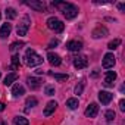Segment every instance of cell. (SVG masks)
Masks as SVG:
<instances>
[{"label":"cell","mask_w":125,"mask_h":125,"mask_svg":"<svg viewBox=\"0 0 125 125\" xmlns=\"http://www.w3.org/2000/svg\"><path fill=\"white\" fill-rule=\"evenodd\" d=\"M66 49L71 50V52H80L83 49V43L78 41V40H71L66 43Z\"/></svg>","instance_id":"obj_7"},{"label":"cell","mask_w":125,"mask_h":125,"mask_svg":"<svg viewBox=\"0 0 125 125\" xmlns=\"http://www.w3.org/2000/svg\"><path fill=\"white\" fill-rule=\"evenodd\" d=\"M22 46H24V43H12V44H10V52H12V53H15V52H16V50H19Z\"/></svg>","instance_id":"obj_25"},{"label":"cell","mask_w":125,"mask_h":125,"mask_svg":"<svg viewBox=\"0 0 125 125\" xmlns=\"http://www.w3.org/2000/svg\"><path fill=\"white\" fill-rule=\"evenodd\" d=\"M66 106L69 107V109H77L78 107V99H68L66 100Z\"/></svg>","instance_id":"obj_20"},{"label":"cell","mask_w":125,"mask_h":125,"mask_svg":"<svg viewBox=\"0 0 125 125\" xmlns=\"http://www.w3.org/2000/svg\"><path fill=\"white\" fill-rule=\"evenodd\" d=\"M47 59H49V62L52 65H54V66H59L60 63H62V59H60V56L59 54H56V53H49L47 54Z\"/></svg>","instance_id":"obj_12"},{"label":"cell","mask_w":125,"mask_h":125,"mask_svg":"<svg viewBox=\"0 0 125 125\" xmlns=\"http://www.w3.org/2000/svg\"><path fill=\"white\" fill-rule=\"evenodd\" d=\"M0 77H2V74H0Z\"/></svg>","instance_id":"obj_35"},{"label":"cell","mask_w":125,"mask_h":125,"mask_svg":"<svg viewBox=\"0 0 125 125\" xmlns=\"http://www.w3.org/2000/svg\"><path fill=\"white\" fill-rule=\"evenodd\" d=\"M47 27H49L52 31H54V32H62V31L65 30V24L62 22L60 19L54 18V16H52V18L47 19Z\"/></svg>","instance_id":"obj_4"},{"label":"cell","mask_w":125,"mask_h":125,"mask_svg":"<svg viewBox=\"0 0 125 125\" xmlns=\"http://www.w3.org/2000/svg\"><path fill=\"white\" fill-rule=\"evenodd\" d=\"M10 31H12V25L9 22L3 24L2 25V30H0V37H2V38H8V35L10 34Z\"/></svg>","instance_id":"obj_14"},{"label":"cell","mask_w":125,"mask_h":125,"mask_svg":"<svg viewBox=\"0 0 125 125\" xmlns=\"http://www.w3.org/2000/svg\"><path fill=\"white\" fill-rule=\"evenodd\" d=\"M118 8H119V10H121V12H124V10H125V5H124V3H119V5H118Z\"/></svg>","instance_id":"obj_31"},{"label":"cell","mask_w":125,"mask_h":125,"mask_svg":"<svg viewBox=\"0 0 125 125\" xmlns=\"http://www.w3.org/2000/svg\"><path fill=\"white\" fill-rule=\"evenodd\" d=\"M50 75L53 77V78H56V80H59V81H66L69 77H68V74H54V72H50Z\"/></svg>","instance_id":"obj_21"},{"label":"cell","mask_w":125,"mask_h":125,"mask_svg":"<svg viewBox=\"0 0 125 125\" xmlns=\"http://www.w3.org/2000/svg\"><path fill=\"white\" fill-rule=\"evenodd\" d=\"M3 110H5V103L0 102V112H3Z\"/></svg>","instance_id":"obj_32"},{"label":"cell","mask_w":125,"mask_h":125,"mask_svg":"<svg viewBox=\"0 0 125 125\" xmlns=\"http://www.w3.org/2000/svg\"><path fill=\"white\" fill-rule=\"evenodd\" d=\"M37 99L35 97H28L27 99V102H25V104H27V107H34V106H37Z\"/></svg>","instance_id":"obj_22"},{"label":"cell","mask_w":125,"mask_h":125,"mask_svg":"<svg viewBox=\"0 0 125 125\" xmlns=\"http://www.w3.org/2000/svg\"><path fill=\"white\" fill-rule=\"evenodd\" d=\"M30 25H31V19H30V16H28V15L22 16V19H21V22L18 24V28H16L18 35H21V37L27 35V32H28V30H30Z\"/></svg>","instance_id":"obj_3"},{"label":"cell","mask_w":125,"mask_h":125,"mask_svg":"<svg viewBox=\"0 0 125 125\" xmlns=\"http://www.w3.org/2000/svg\"><path fill=\"white\" fill-rule=\"evenodd\" d=\"M25 63L30 66V68H32V66H38V65H41L43 63V57L40 56V54H37L32 49H28L27 52H25Z\"/></svg>","instance_id":"obj_2"},{"label":"cell","mask_w":125,"mask_h":125,"mask_svg":"<svg viewBox=\"0 0 125 125\" xmlns=\"http://www.w3.org/2000/svg\"><path fill=\"white\" fill-rule=\"evenodd\" d=\"M56 106H57V103H56L54 100L49 102V103H47V106L44 107V112H43V113H44V116H50V115L56 110Z\"/></svg>","instance_id":"obj_13"},{"label":"cell","mask_w":125,"mask_h":125,"mask_svg":"<svg viewBox=\"0 0 125 125\" xmlns=\"http://www.w3.org/2000/svg\"><path fill=\"white\" fill-rule=\"evenodd\" d=\"M106 34H107V30H106V28H102V27H99L97 30H94V31H93V35H94V38L104 37Z\"/></svg>","instance_id":"obj_18"},{"label":"cell","mask_w":125,"mask_h":125,"mask_svg":"<svg viewBox=\"0 0 125 125\" xmlns=\"http://www.w3.org/2000/svg\"><path fill=\"white\" fill-rule=\"evenodd\" d=\"M119 109H121V110H122V112H124V110H125V100H124V99H122V100H121V102H119Z\"/></svg>","instance_id":"obj_30"},{"label":"cell","mask_w":125,"mask_h":125,"mask_svg":"<svg viewBox=\"0 0 125 125\" xmlns=\"http://www.w3.org/2000/svg\"><path fill=\"white\" fill-rule=\"evenodd\" d=\"M27 5H28L30 8L35 9V10H40V12H43V10L46 9V5H44L43 2H27Z\"/></svg>","instance_id":"obj_15"},{"label":"cell","mask_w":125,"mask_h":125,"mask_svg":"<svg viewBox=\"0 0 125 125\" xmlns=\"http://www.w3.org/2000/svg\"><path fill=\"white\" fill-rule=\"evenodd\" d=\"M102 65H103L104 69H109V68H112V66L115 65V56H113V53H106V54H104Z\"/></svg>","instance_id":"obj_5"},{"label":"cell","mask_w":125,"mask_h":125,"mask_svg":"<svg viewBox=\"0 0 125 125\" xmlns=\"http://www.w3.org/2000/svg\"><path fill=\"white\" fill-rule=\"evenodd\" d=\"M6 16H8V19H15L16 18V10L13 8H9L6 10Z\"/></svg>","instance_id":"obj_23"},{"label":"cell","mask_w":125,"mask_h":125,"mask_svg":"<svg viewBox=\"0 0 125 125\" xmlns=\"http://www.w3.org/2000/svg\"><path fill=\"white\" fill-rule=\"evenodd\" d=\"M27 83H28V87H30L31 90H37V88H40V85H41V81H40L38 78H35V77H28V78H27Z\"/></svg>","instance_id":"obj_11"},{"label":"cell","mask_w":125,"mask_h":125,"mask_svg":"<svg viewBox=\"0 0 125 125\" xmlns=\"http://www.w3.org/2000/svg\"><path fill=\"white\" fill-rule=\"evenodd\" d=\"M12 94H13L15 97H21L22 94H25V88H24L21 84H15L13 88H12Z\"/></svg>","instance_id":"obj_17"},{"label":"cell","mask_w":125,"mask_h":125,"mask_svg":"<svg viewBox=\"0 0 125 125\" xmlns=\"http://www.w3.org/2000/svg\"><path fill=\"white\" fill-rule=\"evenodd\" d=\"M13 122H15V125H30L28 119L24 118V116H16V118L13 119Z\"/></svg>","instance_id":"obj_19"},{"label":"cell","mask_w":125,"mask_h":125,"mask_svg":"<svg viewBox=\"0 0 125 125\" xmlns=\"http://www.w3.org/2000/svg\"><path fill=\"white\" fill-rule=\"evenodd\" d=\"M116 72H113V71H107L106 72V77H104V85L106 87H112L113 85V81L116 80Z\"/></svg>","instance_id":"obj_10"},{"label":"cell","mask_w":125,"mask_h":125,"mask_svg":"<svg viewBox=\"0 0 125 125\" xmlns=\"http://www.w3.org/2000/svg\"><path fill=\"white\" fill-rule=\"evenodd\" d=\"M119 44H121V40H119V38H115L113 41H110V43L107 44V49H110V50H115V49H116Z\"/></svg>","instance_id":"obj_24"},{"label":"cell","mask_w":125,"mask_h":125,"mask_svg":"<svg viewBox=\"0 0 125 125\" xmlns=\"http://www.w3.org/2000/svg\"><path fill=\"white\" fill-rule=\"evenodd\" d=\"M83 90H84V83H80V84L75 87V94H81Z\"/></svg>","instance_id":"obj_28"},{"label":"cell","mask_w":125,"mask_h":125,"mask_svg":"<svg viewBox=\"0 0 125 125\" xmlns=\"http://www.w3.org/2000/svg\"><path fill=\"white\" fill-rule=\"evenodd\" d=\"M16 80H18V74H16V72H10V74H8V75H6V78H5V83H3V84H5V85H12Z\"/></svg>","instance_id":"obj_16"},{"label":"cell","mask_w":125,"mask_h":125,"mask_svg":"<svg viewBox=\"0 0 125 125\" xmlns=\"http://www.w3.org/2000/svg\"><path fill=\"white\" fill-rule=\"evenodd\" d=\"M46 94H47V96H53V94H54V87L47 85V87H46Z\"/></svg>","instance_id":"obj_29"},{"label":"cell","mask_w":125,"mask_h":125,"mask_svg":"<svg viewBox=\"0 0 125 125\" xmlns=\"http://www.w3.org/2000/svg\"><path fill=\"white\" fill-rule=\"evenodd\" d=\"M97 113H99V106L96 103H90L85 109V116L87 118H94V116H97Z\"/></svg>","instance_id":"obj_6"},{"label":"cell","mask_w":125,"mask_h":125,"mask_svg":"<svg viewBox=\"0 0 125 125\" xmlns=\"http://www.w3.org/2000/svg\"><path fill=\"white\" fill-rule=\"evenodd\" d=\"M18 65H19V56H18V54H13V57H12V66H10V69H15Z\"/></svg>","instance_id":"obj_27"},{"label":"cell","mask_w":125,"mask_h":125,"mask_svg":"<svg viewBox=\"0 0 125 125\" xmlns=\"http://www.w3.org/2000/svg\"><path fill=\"white\" fill-rule=\"evenodd\" d=\"M88 65V60L85 56H80V57H75L74 59V66L78 68V69H83V68H87Z\"/></svg>","instance_id":"obj_8"},{"label":"cell","mask_w":125,"mask_h":125,"mask_svg":"<svg viewBox=\"0 0 125 125\" xmlns=\"http://www.w3.org/2000/svg\"><path fill=\"white\" fill-rule=\"evenodd\" d=\"M0 125H6V122L5 121H0Z\"/></svg>","instance_id":"obj_33"},{"label":"cell","mask_w":125,"mask_h":125,"mask_svg":"<svg viewBox=\"0 0 125 125\" xmlns=\"http://www.w3.org/2000/svg\"><path fill=\"white\" fill-rule=\"evenodd\" d=\"M104 116H106V119H107V122H112V121L115 119V112H113V110H106V113H104Z\"/></svg>","instance_id":"obj_26"},{"label":"cell","mask_w":125,"mask_h":125,"mask_svg":"<svg viewBox=\"0 0 125 125\" xmlns=\"http://www.w3.org/2000/svg\"><path fill=\"white\" fill-rule=\"evenodd\" d=\"M112 99H113V94L109 91H100L99 93V100L102 102V104H109Z\"/></svg>","instance_id":"obj_9"},{"label":"cell","mask_w":125,"mask_h":125,"mask_svg":"<svg viewBox=\"0 0 125 125\" xmlns=\"http://www.w3.org/2000/svg\"><path fill=\"white\" fill-rule=\"evenodd\" d=\"M54 6H57L60 9V12L63 13V16L66 19H74L78 15V8L72 3H65V2H53Z\"/></svg>","instance_id":"obj_1"},{"label":"cell","mask_w":125,"mask_h":125,"mask_svg":"<svg viewBox=\"0 0 125 125\" xmlns=\"http://www.w3.org/2000/svg\"><path fill=\"white\" fill-rule=\"evenodd\" d=\"M0 18H2V13H0Z\"/></svg>","instance_id":"obj_34"}]
</instances>
